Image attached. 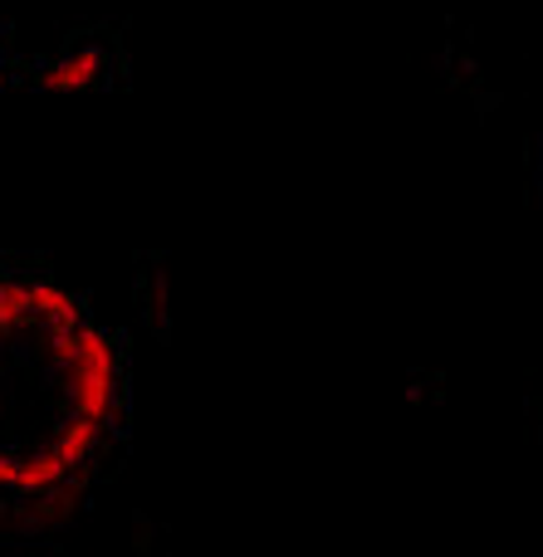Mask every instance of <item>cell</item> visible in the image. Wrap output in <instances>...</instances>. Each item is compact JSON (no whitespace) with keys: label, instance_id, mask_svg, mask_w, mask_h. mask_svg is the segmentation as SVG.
<instances>
[{"label":"cell","instance_id":"1","mask_svg":"<svg viewBox=\"0 0 543 557\" xmlns=\"http://www.w3.org/2000/svg\"><path fill=\"white\" fill-rule=\"evenodd\" d=\"M113 74V59H108L103 45H74L69 54L49 59V64L35 69L39 88H54V94H69V88H94Z\"/></svg>","mask_w":543,"mask_h":557},{"label":"cell","instance_id":"2","mask_svg":"<svg viewBox=\"0 0 543 557\" xmlns=\"http://www.w3.org/2000/svg\"><path fill=\"white\" fill-rule=\"evenodd\" d=\"M0 84H5V59H0Z\"/></svg>","mask_w":543,"mask_h":557}]
</instances>
